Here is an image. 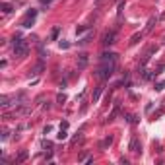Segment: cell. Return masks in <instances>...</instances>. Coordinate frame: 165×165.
Listing matches in <instances>:
<instances>
[{
  "instance_id": "obj_20",
  "label": "cell",
  "mask_w": 165,
  "mask_h": 165,
  "mask_svg": "<svg viewBox=\"0 0 165 165\" xmlns=\"http://www.w3.org/2000/svg\"><path fill=\"white\" fill-rule=\"evenodd\" d=\"M59 45H60V49H68V47H70V43H66V41H60Z\"/></svg>"
},
{
  "instance_id": "obj_15",
  "label": "cell",
  "mask_w": 165,
  "mask_h": 165,
  "mask_svg": "<svg viewBox=\"0 0 165 165\" xmlns=\"http://www.w3.org/2000/svg\"><path fill=\"white\" fill-rule=\"evenodd\" d=\"M66 128H60V132H59V136H56V138H59V140H66Z\"/></svg>"
},
{
  "instance_id": "obj_9",
  "label": "cell",
  "mask_w": 165,
  "mask_h": 165,
  "mask_svg": "<svg viewBox=\"0 0 165 165\" xmlns=\"http://www.w3.org/2000/svg\"><path fill=\"white\" fill-rule=\"evenodd\" d=\"M43 68H45V64H43V60H39L37 64H35V68L31 70V76H39V74H41V70H43Z\"/></svg>"
},
{
  "instance_id": "obj_2",
  "label": "cell",
  "mask_w": 165,
  "mask_h": 165,
  "mask_svg": "<svg viewBox=\"0 0 165 165\" xmlns=\"http://www.w3.org/2000/svg\"><path fill=\"white\" fill-rule=\"evenodd\" d=\"M27 51H29L27 41L16 35V37H14V56H16V59H24V56L27 54Z\"/></svg>"
},
{
  "instance_id": "obj_10",
  "label": "cell",
  "mask_w": 165,
  "mask_h": 165,
  "mask_svg": "<svg viewBox=\"0 0 165 165\" xmlns=\"http://www.w3.org/2000/svg\"><path fill=\"white\" fill-rule=\"evenodd\" d=\"M142 37H144V33H142V31H140V33H136V35H132V39H130V45H136V43H138Z\"/></svg>"
},
{
  "instance_id": "obj_18",
  "label": "cell",
  "mask_w": 165,
  "mask_h": 165,
  "mask_svg": "<svg viewBox=\"0 0 165 165\" xmlns=\"http://www.w3.org/2000/svg\"><path fill=\"white\" fill-rule=\"evenodd\" d=\"M59 33H60V27H54L53 33H51V39H56V37H59Z\"/></svg>"
},
{
  "instance_id": "obj_13",
  "label": "cell",
  "mask_w": 165,
  "mask_h": 165,
  "mask_svg": "<svg viewBox=\"0 0 165 165\" xmlns=\"http://www.w3.org/2000/svg\"><path fill=\"white\" fill-rule=\"evenodd\" d=\"M27 159V152H25V150H24V152H21L20 155H18V159H16V163H21V161H25Z\"/></svg>"
},
{
  "instance_id": "obj_5",
  "label": "cell",
  "mask_w": 165,
  "mask_h": 165,
  "mask_svg": "<svg viewBox=\"0 0 165 165\" xmlns=\"http://www.w3.org/2000/svg\"><path fill=\"white\" fill-rule=\"evenodd\" d=\"M128 150H130L132 154H136V155H140V154H142V146H140V140H138V136H132L130 144H128Z\"/></svg>"
},
{
  "instance_id": "obj_14",
  "label": "cell",
  "mask_w": 165,
  "mask_h": 165,
  "mask_svg": "<svg viewBox=\"0 0 165 165\" xmlns=\"http://www.w3.org/2000/svg\"><path fill=\"white\" fill-rule=\"evenodd\" d=\"M91 37H93V31H89V33H88V35H85V37H84L82 41H78V43H80V45H85V43H88V41H89Z\"/></svg>"
},
{
  "instance_id": "obj_17",
  "label": "cell",
  "mask_w": 165,
  "mask_h": 165,
  "mask_svg": "<svg viewBox=\"0 0 165 165\" xmlns=\"http://www.w3.org/2000/svg\"><path fill=\"white\" fill-rule=\"evenodd\" d=\"M101 89H103V88H97V89H95V93H93V103H97L99 95H101Z\"/></svg>"
},
{
  "instance_id": "obj_1",
  "label": "cell",
  "mask_w": 165,
  "mask_h": 165,
  "mask_svg": "<svg viewBox=\"0 0 165 165\" xmlns=\"http://www.w3.org/2000/svg\"><path fill=\"white\" fill-rule=\"evenodd\" d=\"M115 68H117V60H101L93 74H95L99 80H103V82H105V80H109V78L113 76Z\"/></svg>"
},
{
  "instance_id": "obj_23",
  "label": "cell",
  "mask_w": 165,
  "mask_h": 165,
  "mask_svg": "<svg viewBox=\"0 0 165 165\" xmlns=\"http://www.w3.org/2000/svg\"><path fill=\"white\" fill-rule=\"evenodd\" d=\"M49 2H51V0H43V4H49Z\"/></svg>"
},
{
  "instance_id": "obj_12",
  "label": "cell",
  "mask_w": 165,
  "mask_h": 165,
  "mask_svg": "<svg viewBox=\"0 0 165 165\" xmlns=\"http://www.w3.org/2000/svg\"><path fill=\"white\" fill-rule=\"evenodd\" d=\"M12 8H14V6H12V4H8V2H4V4H2V12H4V14H10V12H12Z\"/></svg>"
},
{
  "instance_id": "obj_19",
  "label": "cell",
  "mask_w": 165,
  "mask_h": 165,
  "mask_svg": "<svg viewBox=\"0 0 165 165\" xmlns=\"http://www.w3.org/2000/svg\"><path fill=\"white\" fill-rule=\"evenodd\" d=\"M155 89H157V91L165 89V80H163V82H159V84H155Z\"/></svg>"
},
{
  "instance_id": "obj_8",
  "label": "cell",
  "mask_w": 165,
  "mask_h": 165,
  "mask_svg": "<svg viewBox=\"0 0 165 165\" xmlns=\"http://www.w3.org/2000/svg\"><path fill=\"white\" fill-rule=\"evenodd\" d=\"M117 53H113V51H109V53H103L101 54V59H99V60H117Z\"/></svg>"
},
{
  "instance_id": "obj_6",
  "label": "cell",
  "mask_w": 165,
  "mask_h": 165,
  "mask_svg": "<svg viewBox=\"0 0 165 165\" xmlns=\"http://www.w3.org/2000/svg\"><path fill=\"white\" fill-rule=\"evenodd\" d=\"M85 66H88V54L82 53L78 56V68H85Z\"/></svg>"
},
{
  "instance_id": "obj_3",
  "label": "cell",
  "mask_w": 165,
  "mask_h": 165,
  "mask_svg": "<svg viewBox=\"0 0 165 165\" xmlns=\"http://www.w3.org/2000/svg\"><path fill=\"white\" fill-rule=\"evenodd\" d=\"M35 18H37V10H29V12L24 16V20H21L20 25H21V27H31V25L35 24Z\"/></svg>"
},
{
  "instance_id": "obj_11",
  "label": "cell",
  "mask_w": 165,
  "mask_h": 165,
  "mask_svg": "<svg viewBox=\"0 0 165 165\" xmlns=\"http://www.w3.org/2000/svg\"><path fill=\"white\" fill-rule=\"evenodd\" d=\"M88 29H89V25H78L76 27V35H82L84 31H88Z\"/></svg>"
},
{
  "instance_id": "obj_7",
  "label": "cell",
  "mask_w": 165,
  "mask_h": 165,
  "mask_svg": "<svg viewBox=\"0 0 165 165\" xmlns=\"http://www.w3.org/2000/svg\"><path fill=\"white\" fill-rule=\"evenodd\" d=\"M111 144H113V136H107V138L101 140V144H99V150H107Z\"/></svg>"
},
{
  "instance_id": "obj_21",
  "label": "cell",
  "mask_w": 165,
  "mask_h": 165,
  "mask_svg": "<svg viewBox=\"0 0 165 165\" xmlns=\"http://www.w3.org/2000/svg\"><path fill=\"white\" fill-rule=\"evenodd\" d=\"M123 8H124V2H120V4H119V10H117V14H119V16L123 14Z\"/></svg>"
},
{
  "instance_id": "obj_16",
  "label": "cell",
  "mask_w": 165,
  "mask_h": 165,
  "mask_svg": "<svg viewBox=\"0 0 165 165\" xmlns=\"http://www.w3.org/2000/svg\"><path fill=\"white\" fill-rule=\"evenodd\" d=\"M155 18H150V21H148V25H146V31H152V27H154V24H155Z\"/></svg>"
},
{
  "instance_id": "obj_22",
  "label": "cell",
  "mask_w": 165,
  "mask_h": 165,
  "mask_svg": "<svg viewBox=\"0 0 165 165\" xmlns=\"http://www.w3.org/2000/svg\"><path fill=\"white\" fill-rule=\"evenodd\" d=\"M43 148H53V144H51V142H47V140H45V142H43Z\"/></svg>"
},
{
  "instance_id": "obj_4",
  "label": "cell",
  "mask_w": 165,
  "mask_h": 165,
  "mask_svg": "<svg viewBox=\"0 0 165 165\" xmlns=\"http://www.w3.org/2000/svg\"><path fill=\"white\" fill-rule=\"evenodd\" d=\"M115 41H117V29H111V31H107V33L103 35V41H101V43H103L105 47H111Z\"/></svg>"
}]
</instances>
